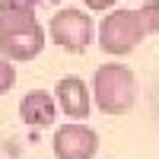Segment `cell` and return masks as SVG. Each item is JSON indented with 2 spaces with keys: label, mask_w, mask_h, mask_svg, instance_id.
Listing matches in <instances>:
<instances>
[{
  "label": "cell",
  "mask_w": 159,
  "mask_h": 159,
  "mask_svg": "<svg viewBox=\"0 0 159 159\" xmlns=\"http://www.w3.org/2000/svg\"><path fill=\"white\" fill-rule=\"evenodd\" d=\"M137 102V76L124 64H102L92 73V105L102 115H127Z\"/></svg>",
  "instance_id": "1"
},
{
  "label": "cell",
  "mask_w": 159,
  "mask_h": 159,
  "mask_svg": "<svg viewBox=\"0 0 159 159\" xmlns=\"http://www.w3.org/2000/svg\"><path fill=\"white\" fill-rule=\"evenodd\" d=\"M19 118L32 127H48L57 118V99L51 92H42V89L25 92L22 102H19Z\"/></svg>",
  "instance_id": "7"
},
{
  "label": "cell",
  "mask_w": 159,
  "mask_h": 159,
  "mask_svg": "<svg viewBox=\"0 0 159 159\" xmlns=\"http://www.w3.org/2000/svg\"><path fill=\"white\" fill-rule=\"evenodd\" d=\"M118 0H83V7L92 10V13H102V10H111Z\"/></svg>",
  "instance_id": "11"
},
{
  "label": "cell",
  "mask_w": 159,
  "mask_h": 159,
  "mask_svg": "<svg viewBox=\"0 0 159 159\" xmlns=\"http://www.w3.org/2000/svg\"><path fill=\"white\" fill-rule=\"evenodd\" d=\"M54 92H57L54 99L61 105V111L67 115V118H89V111H92V92H89V86L80 76L57 80Z\"/></svg>",
  "instance_id": "6"
},
{
  "label": "cell",
  "mask_w": 159,
  "mask_h": 159,
  "mask_svg": "<svg viewBox=\"0 0 159 159\" xmlns=\"http://www.w3.org/2000/svg\"><path fill=\"white\" fill-rule=\"evenodd\" d=\"M45 29L42 25H32L25 32H10V35H0V54L10 57L13 64L19 61H35L38 54L45 51Z\"/></svg>",
  "instance_id": "5"
},
{
  "label": "cell",
  "mask_w": 159,
  "mask_h": 159,
  "mask_svg": "<svg viewBox=\"0 0 159 159\" xmlns=\"http://www.w3.org/2000/svg\"><path fill=\"white\" fill-rule=\"evenodd\" d=\"M13 83H16V67H13L10 57L0 54V96H3V92H10Z\"/></svg>",
  "instance_id": "10"
},
{
  "label": "cell",
  "mask_w": 159,
  "mask_h": 159,
  "mask_svg": "<svg viewBox=\"0 0 159 159\" xmlns=\"http://www.w3.org/2000/svg\"><path fill=\"white\" fill-rule=\"evenodd\" d=\"M143 38H147V35H143V29H140L137 10L111 7V13L99 25V48L105 51V54H115V57L130 54Z\"/></svg>",
  "instance_id": "2"
},
{
  "label": "cell",
  "mask_w": 159,
  "mask_h": 159,
  "mask_svg": "<svg viewBox=\"0 0 159 159\" xmlns=\"http://www.w3.org/2000/svg\"><path fill=\"white\" fill-rule=\"evenodd\" d=\"M38 25V16L29 3H19V0H0V35L10 32H25Z\"/></svg>",
  "instance_id": "8"
},
{
  "label": "cell",
  "mask_w": 159,
  "mask_h": 159,
  "mask_svg": "<svg viewBox=\"0 0 159 159\" xmlns=\"http://www.w3.org/2000/svg\"><path fill=\"white\" fill-rule=\"evenodd\" d=\"M54 156L57 159H92L99 153V134L89 124L70 121L54 130Z\"/></svg>",
  "instance_id": "4"
},
{
  "label": "cell",
  "mask_w": 159,
  "mask_h": 159,
  "mask_svg": "<svg viewBox=\"0 0 159 159\" xmlns=\"http://www.w3.org/2000/svg\"><path fill=\"white\" fill-rule=\"evenodd\" d=\"M48 38L54 42L57 48L70 51V54H80L86 51L89 42L96 38V22H92L89 13L83 10H73V7H64L57 10L48 22Z\"/></svg>",
  "instance_id": "3"
},
{
  "label": "cell",
  "mask_w": 159,
  "mask_h": 159,
  "mask_svg": "<svg viewBox=\"0 0 159 159\" xmlns=\"http://www.w3.org/2000/svg\"><path fill=\"white\" fill-rule=\"evenodd\" d=\"M137 19H140L143 35H156V32H159V0H147V3H140Z\"/></svg>",
  "instance_id": "9"
}]
</instances>
